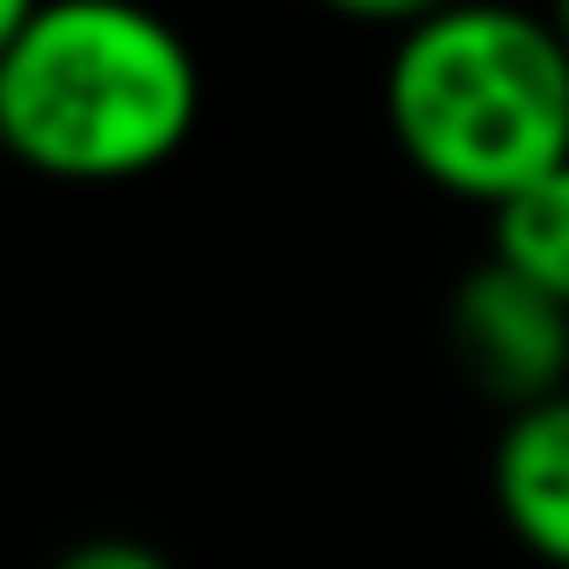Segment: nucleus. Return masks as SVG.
Masks as SVG:
<instances>
[{"instance_id":"f257e3e1","label":"nucleus","mask_w":569,"mask_h":569,"mask_svg":"<svg viewBox=\"0 0 569 569\" xmlns=\"http://www.w3.org/2000/svg\"><path fill=\"white\" fill-rule=\"evenodd\" d=\"M202 72L138 0H43L0 51V144L58 181H130L188 144Z\"/></svg>"},{"instance_id":"f03ea898","label":"nucleus","mask_w":569,"mask_h":569,"mask_svg":"<svg viewBox=\"0 0 569 569\" xmlns=\"http://www.w3.org/2000/svg\"><path fill=\"white\" fill-rule=\"evenodd\" d=\"M389 130L447 194L498 209L569 167V51L556 22L505 0H455L403 29L389 58Z\"/></svg>"},{"instance_id":"7ed1b4c3","label":"nucleus","mask_w":569,"mask_h":569,"mask_svg":"<svg viewBox=\"0 0 569 569\" xmlns=\"http://www.w3.org/2000/svg\"><path fill=\"white\" fill-rule=\"evenodd\" d=\"M447 339H455L461 368L476 389H490L498 403L527 411V403L562 397L569 376V303L548 289L519 281L512 267L483 260L447 303Z\"/></svg>"},{"instance_id":"20e7f679","label":"nucleus","mask_w":569,"mask_h":569,"mask_svg":"<svg viewBox=\"0 0 569 569\" xmlns=\"http://www.w3.org/2000/svg\"><path fill=\"white\" fill-rule=\"evenodd\" d=\"M498 512L541 562L569 569V389L512 411L498 440Z\"/></svg>"},{"instance_id":"39448f33","label":"nucleus","mask_w":569,"mask_h":569,"mask_svg":"<svg viewBox=\"0 0 569 569\" xmlns=\"http://www.w3.org/2000/svg\"><path fill=\"white\" fill-rule=\"evenodd\" d=\"M490 260L569 303V167L541 173L490 209Z\"/></svg>"},{"instance_id":"423d86ee","label":"nucleus","mask_w":569,"mask_h":569,"mask_svg":"<svg viewBox=\"0 0 569 569\" xmlns=\"http://www.w3.org/2000/svg\"><path fill=\"white\" fill-rule=\"evenodd\" d=\"M325 8L353 14V22H389V29H418L432 14H447L455 0H325Z\"/></svg>"},{"instance_id":"0eeeda50","label":"nucleus","mask_w":569,"mask_h":569,"mask_svg":"<svg viewBox=\"0 0 569 569\" xmlns=\"http://www.w3.org/2000/svg\"><path fill=\"white\" fill-rule=\"evenodd\" d=\"M58 569H173V562H159L152 548H138V541H87V548H72Z\"/></svg>"},{"instance_id":"6e6552de","label":"nucleus","mask_w":569,"mask_h":569,"mask_svg":"<svg viewBox=\"0 0 569 569\" xmlns=\"http://www.w3.org/2000/svg\"><path fill=\"white\" fill-rule=\"evenodd\" d=\"M37 8H43V0H0V51L29 29V14H37Z\"/></svg>"},{"instance_id":"1a4fd4ad","label":"nucleus","mask_w":569,"mask_h":569,"mask_svg":"<svg viewBox=\"0 0 569 569\" xmlns=\"http://www.w3.org/2000/svg\"><path fill=\"white\" fill-rule=\"evenodd\" d=\"M548 22H556V37H562V51H569V0H556V14H548Z\"/></svg>"}]
</instances>
